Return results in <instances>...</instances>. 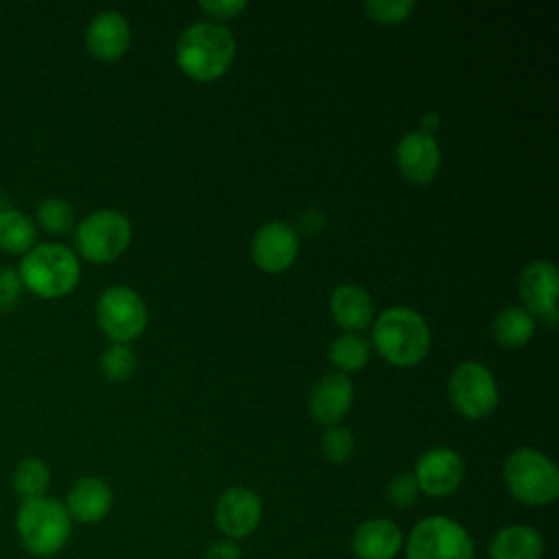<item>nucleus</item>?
Returning <instances> with one entry per match:
<instances>
[{
	"instance_id": "32",
	"label": "nucleus",
	"mask_w": 559,
	"mask_h": 559,
	"mask_svg": "<svg viewBox=\"0 0 559 559\" xmlns=\"http://www.w3.org/2000/svg\"><path fill=\"white\" fill-rule=\"evenodd\" d=\"M203 559H240V548L231 539H218L207 546Z\"/></svg>"
},
{
	"instance_id": "17",
	"label": "nucleus",
	"mask_w": 559,
	"mask_h": 559,
	"mask_svg": "<svg viewBox=\"0 0 559 559\" xmlns=\"http://www.w3.org/2000/svg\"><path fill=\"white\" fill-rule=\"evenodd\" d=\"M131 41V31L122 13L118 11H100L92 17L85 31L87 50L103 61H114L124 55Z\"/></svg>"
},
{
	"instance_id": "8",
	"label": "nucleus",
	"mask_w": 559,
	"mask_h": 559,
	"mask_svg": "<svg viewBox=\"0 0 559 559\" xmlns=\"http://www.w3.org/2000/svg\"><path fill=\"white\" fill-rule=\"evenodd\" d=\"M96 321L114 343H129L144 332L148 314L133 288L109 286L96 301Z\"/></svg>"
},
{
	"instance_id": "16",
	"label": "nucleus",
	"mask_w": 559,
	"mask_h": 559,
	"mask_svg": "<svg viewBox=\"0 0 559 559\" xmlns=\"http://www.w3.org/2000/svg\"><path fill=\"white\" fill-rule=\"evenodd\" d=\"M402 544L404 537L400 526L386 518L365 520L352 535V550L358 559H395Z\"/></svg>"
},
{
	"instance_id": "18",
	"label": "nucleus",
	"mask_w": 559,
	"mask_h": 559,
	"mask_svg": "<svg viewBox=\"0 0 559 559\" xmlns=\"http://www.w3.org/2000/svg\"><path fill=\"white\" fill-rule=\"evenodd\" d=\"M354 402L352 380L336 371L323 376L310 391V415L328 426H334Z\"/></svg>"
},
{
	"instance_id": "26",
	"label": "nucleus",
	"mask_w": 559,
	"mask_h": 559,
	"mask_svg": "<svg viewBox=\"0 0 559 559\" xmlns=\"http://www.w3.org/2000/svg\"><path fill=\"white\" fill-rule=\"evenodd\" d=\"M37 221L39 225L50 231V234H63L72 227L74 223V212H72V205L63 199H57V197H50L46 201L39 203L37 207Z\"/></svg>"
},
{
	"instance_id": "11",
	"label": "nucleus",
	"mask_w": 559,
	"mask_h": 559,
	"mask_svg": "<svg viewBox=\"0 0 559 559\" xmlns=\"http://www.w3.org/2000/svg\"><path fill=\"white\" fill-rule=\"evenodd\" d=\"M214 520L225 539H242L258 528L262 520V500L249 487H229L216 502Z\"/></svg>"
},
{
	"instance_id": "5",
	"label": "nucleus",
	"mask_w": 559,
	"mask_h": 559,
	"mask_svg": "<svg viewBox=\"0 0 559 559\" xmlns=\"http://www.w3.org/2000/svg\"><path fill=\"white\" fill-rule=\"evenodd\" d=\"M502 480L511 496L526 507H544L559 496L557 465L533 448H518L504 459Z\"/></svg>"
},
{
	"instance_id": "28",
	"label": "nucleus",
	"mask_w": 559,
	"mask_h": 559,
	"mask_svg": "<svg viewBox=\"0 0 559 559\" xmlns=\"http://www.w3.org/2000/svg\"><path fill=\"white\" fill-rule=\"evenodd\" d=\"M323 454L332 463H345L354 454V435L343 426H330L323 435Z\"/></svg>"
},
{
	"instance_id": "7",
	"label": "nucleus",
	"mask_w": 559,
	"mask_h": 559,
	"mask_svg": "<svg viewBox=\"0 0 559 559\" xmlns=\"http://www.w3.org/2000/svg\"><path fill=\"white\" fill-rule=\"evenodd\" d=\"M131 240V223L118 210H96L76 227L79 253L96 264L116 260Z\"/></svg>"
},
{
	"instance_id": "19",
	"label": "nucleus",
	"mask_w": 559,
	"mask_h": 559,
	"mask_svg": "<svg viewBox=\"0 0 559 559\" xmlns=\"http://www.w3.org/2000/svg\"><path fill=\"white\" fill-rule=\"evenodd\" d=\"M544 537L535 526L509 524L493 533L489 542L491 559H542Z\"/></svg>"
},
{
	"instance_id": "13",
	"label": "nucleus",
	"mask_w": 559,
	"mask_h": 559,
	"mask_svg": "<svg viewBox=\"0 0 559 559\" xmlns=\"http://www.w3.org/2000/svg\"><path fill=\"white\" fill-rule=\"evenodd\" d=\"M297 249H299L297 234L284 221L264 223L253 234V240H251L253 262L269 273L288 269L297 258Z\"/></svg>"
},
{
	"instance_id": "29",
	"label": "nucleus",
	"mask_w": 559,
	"mask_h": 559,
	"mask_svg": "<svg viewBox=\"0 0 559 559\" xmlns=\"http://www.w3.org/2000/svg\"><path fill=\"white\" fill-rule=\"evenodd\" d=\"M417 493H419V487L415 483V476L411 472H404V474H397L391 478L389 487H386V496H389V502L397 509H408L415 504L417 500Z\"/></svg>"
},
{
	"instance_id": "15",
	"label": "nucleus",
	"mask_w": 559,
	"mask_h": 559,
	"mask_svg": "<svg viewBox=\"0 0 559 559\" xmlns=\"http://www.w3.org/2000/svg\"><path fill=\"white\" fill-rule=\"evenodd\" d=\"M114 502L111 487L100 476H83L72 483L66 493V511L72 522L79 524H96L105 520Z\"/></svg>"
},
{
	"instance_id": "9",
	"label": "nucleus",
	"mask_w": 559,
	"mask_h": 559,
	"mask_svg": "<svg viewBox=\"0 0 559 559\" xmlns=\"http://www.w3.org/2000/svg\"><path fill=\"white\" fill-rule=\"evenodd\" d=\"M452 406L469 419L489 415L498 404V384L493 373L476 360H465L454 367L448 380Z\"/></svg>"
},
{
	"instance_id": "1",
	"label": "nucleus",
	"mask_w": 559,
	"mask_h": 559,
	"mask_svg": "<svg viewBox=\"0 0 559 559\" xmlns=\"http://www.w3.org/2000/svg\"><path fill=\"white\" fill-rule=\"evenodd\" d=\"M72 524L63 502L52 496L22 500L15 513L17 539L22 548L37 559L59 555L70 542Z\"/></svg>"
},
{
	"instance_id": "3",
	"label": "nucleus",
	"mask_w": 559,
	"mask_h": 559,
	"mask_svg": "<svg viewBox=\"0 0 559 559\" xmlns=\"http://www.w3.org/2000/svg\"><path fill=\"white\" fill-rule=\"evenodd\" d=\"M373 345L389 362L413 367L430 349V330L417 310L393 306L378 314L373 323Z\"/></svg>"
},
{
	"instance_id": "12",
	"label": "nucleus",
	"mask_w": 559,
	"mask_h": 559,
	"mask_svg": "<svg viewBox=\"0 0 559 559\" xmlns=\"http://www.w3.org/2000/svg\"><path fill=\"white\" fill-rule=\"evenodd\" d=\"M524 310L544 317L548 323L557 321V295H559V273L550 260L528 262L518 282Z\"/></svg>"
},
{
	"instance_id": "23",
	"label": "nucleus",
	"mask_w": 559,
	"mask_h": 559,
	"mask_svg": "<svg viewBox=\"0 0 559 559\" xmlns=\"http://www.w3.org/2000/svg\"><path fill=\"white\" fill-rule=\"evenodd\" d=\"M11 485L22 500L46 496V489L50 485V469L41 459H22L11 474Z\"/></svg>"
},
{
	"instance_id": "4",
	"label": "nucleus",
	"mask_w": 559,
	"mask_h": 559,
	"mask_svg": "<svg viewBox=\"0 0 559 559\" xmlns=\"http://www.w3.org/2000/svg\"><path fill=\"white\" fill-rule=\"evenodd\" d=\"M17 275L22 286L44 299H55L68 295L79 277L81 264L74 251L59 242L35 245L28 253H24Z\"/></svg>"
},
{
	"instance_id": "25",
	"label": "nucleus",
	"mask_w": 559,
	"mask_h": 559,
	"mask_svg": "<svg viewBox=\"0 0 559 559\" xmlns=\"http://www.w3.org/2000/svg\"><path fill=\"white\" fill-rule=\"evenodd\" d=\"M138 356L129 343H111L100 356V371L111 382H124L133 376Z\"/></svg>"
},
{
	"instance_id": "14",
	"label": "nucleus",
	"mask_w": 559,
	"mask_h": 559,
	"mask_svg": "<svg viewBox=\"0 0 559 559\" xmlns=\"http://www.w3.org/2000/svg\"><path fill=\"white\" fill-rule=\"evenodd\" d=\"M400 173L413 183H428L439 168L441 153L437 140L424 131H408L395 148Z\"/></svg>"
},
{
	"instance_id": "31",
	"label": "nucleus",
	"mask_w": 559,
	"mask_h": 559,
	"mask_svg": "<svg viewBox=\"0 0 559 559\" xmlns=\"http://www.w3.org/2000/svg\"><path fill=\"white\" fill-rule=\"evenodd\" d=\"M199 7L216 20H225V17H234L236 13L247 9V2L245 0H203V2H199Z\"/></svg>"
},
{
	"instance_id": "27",
	"label": "nucleus",
	"mask_w": 559,
	"mask_h": 559,
	"mask_svg": "<svg viewBox=\"0 0 559 559\" xmlns=\"http://www.w3.org/2000/svg\"><path fill=\"white\" fill-rule=\"evenodd\" d=\"M362 9L373 22L395 24L406 20L415 11V2L413 0H367Z\"/></svg>"
},
{
	"instance_id": "6",
	"label": "nucleus",
	"mask_w": 559,
	"mask_h": 559,
	"mask_svg": "<svg viewBox=\"0 0 559 559\" xmlns=\"http://www.w3.org/2000/svg\"><path fill=\"white\" fill-rule=\"evenodd\" d=\"M406 559H474L469 533L448 515L419 520L406 537Z\"/></svg>"
},
{
	"instance_id": "10",
	"label": "nucleus",
	"mask_w": 559,
	"mask_h": 559,
	"mask_svg": "<svg viewBox=\"0 0 559 559\" xmlns=\"http://www.w3.org/2000/svg\"><path fill=\"white\" fill-rule=\"evenodd\" d=\"M411 474L415 476L419 491H424L430 498H443L459 489L465 474V465L459 452L439 445L424 452L417 459L415 469Z\"/></svg>"
},
{
	"instance_id": "21",
	"label": "nucleus",
	"mask_w": 559,
	"mask_h": 559,
	"mask_svg": "<svg viewBox=\"0 0 559 559\" xmlns=\"http://www.w3.org/2000/svg\"><path fill=\"white\" fill-rule=\"evenodd\" d=\"M491 334L502 347H522L535 334V319L524 308H504L491 323Z\"/></svg>"
},
{
	"instance_id": "30",
	"label": "nucleus",
	"mask_w": 559,
	"mask_h": 559,
	"mask_svg": "<svg viewBox=\"0 0 559 559\" xmlns=\"http://www.w3.org/2000/svg\"><path fill=\"white\" fill-rule=\"evenodd\" d=\"M20 293H22V280H20L17 271L2 269L0 271V310L13 308Z\"/></svg>"
},
{
	"instance_id": "22",
	"label": "nucleus",
	"mask_w": 559,
	"mask_h": 559,
	"mask_svg": "<svg viewBox=\"0 0 559 559\" xmlns=\"http://www.w3.org/2000/svg\"><path fill=\"white\" fill-rule=\"evenodd\" d=\"M35 223L20 210H0V249L7 253H28L35 247Z\"/></svg>"
},
{
	"instance_id": "2",
	"label": "nucleus",
	"mask_w": 559,
	"mask_h": 559,
	"mask_svg": "<svg viewBox=\"0 0 559 559\" xmlns=\"http://www.w3.org/2000/svg\"><path fill=\"white\" fill-rule=\"evenodd\" d=\"M175 55L186 74L199 81H210L229 68L236 55V39L227 26L203 20L183 28Z\"/></svg>"
},
{
	"instance_id": "33",
	"label": "nucleus",
	"mask_w": 559,
	"mask_h": 559,
	"mask_svg": "<svg viewBox=\"0 0 559 559\" xmlns=\"http://www.w3.org/2000/svg\"><path fill=\"white\" fill-rule=\"evenodd\" d=\"M439 124V116L437 114H430V116H424V133H426V129H432V127H437Z\"/></svg>"
},
{
	"instance_id": "20",
	"label": "nucleus",
	"mask_w": 559,
	"mask_h": 559,
	"mask_svg": "<svg viewBox=\"0 0 559 559\" xmlns=\"http://www.w3.org/2000/svg\"><path fill=\"white\" fill-rule=\"evenodd\" d=\"M330 312L341 328L352 332V330H362L371 323L373 304L369 293L362 286L341 284L330 297Z\"/></svg>"
},
{
	"instance_id": "24",
	"label": "nucleus",
	"mask_w": 559,
	"mask_h": 559,
	"mask_svg": "<svg viewBox=\"0 0 559 559\" xmlns=\"http://www.w3.org/2000/svg\"><path fill=\"white\" fill-rule=\"evenodd\" d=\"M330 360L334 367L341 369V373L358 371L369 360V345L362 336L354 332H343L330 345Z\"/></svg>"
}]
</instances>
